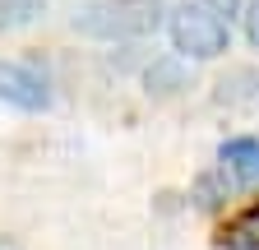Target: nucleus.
Listing matches in <instances>:
<instances>
[{"label":"nucleus","mask_w":259,"mask_h":250,"mask_svg":"<svg viewBox=\"0 0 259 250\" xmlns=\"http://www.w3.org/2000/svg\"><path fill=\"white\" fill-rule=\"evenodd\" d=\"M0 250H14V245H0Z\"/></svg>","instance_id":"obj_9"},{"label":"nucleus","mask_w":259,"mask_h":250,"mask_svg":"<svg viewBox=\"0 0 259 250\" xmlns=\"http://www.w3.org/2000/svg\"><path fill=\"white\" fill-rule=\"evenodd\" d=\"M208 10H218L222 19H236V14H245V0H204Z\"/></svg>","instance_id":"obj_8"},{"label":"nucleus","mask_w":259,"mask_h":250,"mask_svg":"<svg viewBox=\"0 0 259 250\" xmlns=\"http://www.w3.org/2000/svg\"><path fill=\"white\" fill-rule=\"evenodd\" d=\"M42 14H47V0H0V33L32 28Z\"/></svg>","instance_id":"obj_6"},{"label":"nucleus","mask_w":259,"mask_h":250,"mask_svg":"<svg viewBox=\"0 0 259 250\" xmlns=\"http://www.w3.org/2000/svg\"><path fill=\"white\" fill-rule=\"evenodd\" d=\"M167 37L185 60H218L232 51V28L218 10H208L204 0H181L167 10Z\"/></svg>","instance_id":"obj_2"},{"label":"nucleus","mask_w":259,"mask_h":250,"mask_svg":"<svg viewBox=\"0 0 259 250\" xmlns=\"http://www.w3.org/2000/svg\"><path fill=\"white\" fill-rule=\"evenodd\" d=\"M218 172L241 185V190H254L259 185V139L254 135H236V139H222L218 148Z\"/></svg>","instance_id":"obj_4"},{"label":"nucleus","mask_w":259,"mask_h":250,"mask_svg":"<svg viewBox=\"0 0 259 250\" xmlns=\"http://www.w3.org/2000/svg\"><path fill=\"white\" fill-rule=\"evenodd\" d=\"M0 102L14 111H47L51 107V79L37 65L0 56Z\"/></svg>","instance_id":"obj_3"},{"label":"nucleus","mask_w":259,"mask_h":250,"mask_svg":"<svg viewBox=\"0 0 259 250\" xmlns=\"http://www.w3.org/2000/svg\"><path fill=\"white\" fill-rule=\"evenodd\" d=\"M157 23H167L162 0H88L74 14V33L93 42H135L157 33Z\"/></svg>","instance_id":"obj_1"},{"label":"nucleus","mask_w":259,"mask_h":250,"mask_svg":"<svg viewBox=\"0 0 259 250\" xmlns=\"http://www.w3.org/2000/svg\"><path fill=\"white\" fill-rule=\"evenodd\" d=\"M245 37H250V47L259 51V0H250V5H245Z\"/></svg>","instance_id":"obj_7"},{"label":"nucleus","mask_w":259,"mask_h":250,"mask_svg":"<svg viewBox=\"0 0 259 250\" xmlns=\"http://www.w3.org/2000/svg\"><path fill=\"white\" fill-rule=\"evenodd\" d=\"M222 250H259V204L241 209L236 218L222 223Z\"/></svg>","instance_id":"obj_5"}]
</instances>
